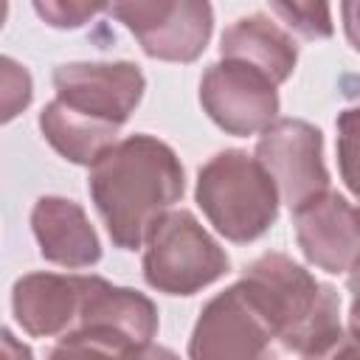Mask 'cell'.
<instances>
[{"instance_id": "obj_1", "label": "cell", "mask_w": 360, "mask_h": 360, "mask_svg": "<svg viewBox=\"0 0 360 360\" xmlns=\"http://www.w3.org/2000/svg\"><path fill=\"white\" fill-rule=\"evenodd\" d=\"M56 98L39 112V132L70 163L93 166L115 146L121 127L143 98L135 62H65L53 70Z\"/></svg>"}, {"instance_id": "obj_2", "label": "cell", "mask_w": 360, "mask_h": 360, "mask_svg": "<svg viewBox=\"0 0 360 360\" xmlns=\"http://www.w3.org/2000/svg\"><path fill=\"white\" fill-rule=\"evenodd\" d=\"M87 191L112 245L138 250L152 225L183 197L186 174L169 143L135 132L110 146L90 166Z\"/></svg>"}, {"instance_id": "obj_3", "label": "cell", "mask_w": 360, "mask_h": 360, "mask_svg": "<svg viewBox=\"0 0 360 360\" xmlns=\"http://www.w3.org/2000/svg\"><path fill=\"white\" fill-rule=\"evenodd\" d=\"M239 281L267 315L284 352L304 357L343 329L338 290L284 253H262L242 270Z\"/></svg>"}, {"instance_id": "obj_4", "label": "cell", "mask_w": 360, "mask_h": 360, "mask_svg": "<svg viewBox=\"0 0 360 360\" xmlns=\"http://www.w3.org/2000/svg\"><path fill=\"white\" fill-rule=\"evenodd\" d=\"M197 205L219 236L236 245L256 242L278 219V188L256 155L222 149L197 172Z\"/></svg>"}, {"instance_id": "obj_5", "label": "cell", "mask_w": 360, "mask_h": 360, "mask_svg": "<svg viewBox=\"0 0 360 360\" xmlns=\"http://www.w3.org/2000/svg\"><path fill=\"white\" fill-rule=\"evenodd\" d=\"M143 278L166 295H194L231 267L225 248L186 208L163 214L143 242Z\"/></svg>"}, {"instance_id": "obj_6", "label": "cell", "mask_w": 360, "mask_h": 360, "mask_svg": "<svg viewBox=\"0 0 360 360\" xmlns=\"http://www.w3.org/2000/svg\"><path fill=\"white\" fill-rule=\"evenodd\" d=\"M273 326L250 290L236 281L217 292L188 338V360H270Z\"/></svg>"}, {"instance_id": "obj_7", "label": "cell", "mask_w": 360, "mask_h": 360, "mask_svg": "<svg viewBox=\"0 0 360 360\" xmlns=\"http://www.w3.org/2000/svg\"><path fill=\"white\" fill-rule=\"evenodd\" d=\"M110 14L127 25L146 56L163 62H194L214 31V8L205 0L112 3Z\"/></svg>"}, {"instance_id": "obj_8", "label": "cell", "mask_w": 360, "mask_h": 360, "mask_svg": "<svg viewBox=\"0 0 360 360\" xmlns=\"http://www.w3.org/2000/svg\"><path fill=\"white\" fill-rule=\"evenodd\" d=\"M256 160L273 177L278 197L290 211L329 191L323 135L304 118H276L256 141Z\"/></svg>"}, {"instance_id": "obj_9", "label": "cell", "mask_w": 360, "mask_h": 360, "mask_svg": "<svg viewBox=\"0 0 360 360\" xmlns=\"http://www.w3.org/2000/svg\"><path fill=\"white\" fill-rule=\"evenodd\" d=\"M200 104L208 118L228 135H262L278 118V90L256 68L219 59L200 79Z\"/></svg>"}, {"instance_id": "obj_10", "label": "cell", "mask_w": 360, "mask_h": 360, "mask_svg": "<svg viewBox=\"0 0 360 360\" xmlns=\"http://www.w3.org/2000/svg\"><path fill=\"white\" fill-rule=\"evenodd\" d=\"M295 242L323 273H349L360 259V208L338 191H323L292 211Z\"/></svg>"}, {"instance_id": "obj_11", "label": "cell", "mask_w": 360, "mask_h": 360, "mask_svg": "<svg viewBox=\"0 0 360 360\" xmlns=\"http://www.w3.org/2000/svg\"><path fill=\"white\" fill-rule=\"evenodd\" d=\"M82 278H84V290H82V307H79V321L73 332L79 329L98 332L132 346H146L155 340L158 307L149 295L132 287H118L93 273Z\"/></svg>"}, {"instance_id": "obj_12", "label": "cell", "mask_w": 360, "mask_h": 360, "mask_svg": "<svg viewBox=\"0 0 360 360\" xmlns=\"http://www.w3.org/2000/svg\"><path fill=\"white\" fill-rule=\"evenodd\" d=\"M82 276L25 273L11 287L14 321L31 338H65L76 329L82 307Z\"/></svg>"}, {"instance_id": "obj_13", "label": "cell", "mask_w": 360, "mask_h": 360, "mask_svg": "<svg viewBox=\"0 0 360 360\" xmlns=\"http://www.w3.org/2000/svg\"><path fill=\"white\" fill-rule=\"evenodd\" d=\"M31 231L45 262L82 270L101 259V242L76 200L45 194L31 208Z\"/></svg>"}, {"instance_id": "obj_14", "label": "cell", "mask_w": 360, "mask_h": 360, "mask_svg": "<svg viewBox=\"0 0 360 360\" xmlns=\"http://www.w3.org/2000/svg\"><path fill=\"white\" fill-rule=\"evenodd\" d=\"M219 56L256 68L278 87L281 82L292 76L295 62H298V48H295L292 34L281 22L256 11V14H245L233 20L222 31Z\"/></svg>"}, {"instance_id": "obj_15", "label": "cell", "mask_w": 360, "mask_h": 360, "mask_svg": "<svg viewBox=\"0 0 360 360\" xmlns=\"http://www.w3.org/2000/svg\"><path fill=\"white\" fill-rule=\"evenodd\" d=\"M138 346L98 335V332H70L59 338V343L51 349L48 360H132Z\"/></svg>"}, {"instance_id": "obj_16", "label": "cell", "mask_w": 360, "mask_h": 360, "mask_svg": "<svg viewBox=\"0 0 360 360\" xmlns=\"http://www.w3.org/2000/svg\"><path fill=\"white\" fill-rule=\"evenodd\" d=\"M338 169L360 208V104L338 112Z\"/></svg>"}, {"instance_id": "obj_17", "label": "cell", "mask_w": 360, "mask_h": 360, "mask_svg": "<svg viewBox=\"0 0 360 360\" xmlns=\"http://www.w3.org/2000/svg\"><path fill=\"white\" fill-rule=\"evenodd\" d=\"M270 11L284 22L287 31L301 34L304 39H326L332 37V8L326 3H270Z\"/></svg>"}, {"instance_id": "obj_18", "label": "cell", "mask_w": 360, "mask_h": 360, "mask_svg": "<svg viewBox=\"0 0 360 360\" xmlns=\"http://www.w3.org/2000/svg\"><path fill=\"white\" fill-rule=\"evenodd\" d=\"M0 82H3V121H11L17 112H22L31 104V96H34L31 73L11 56H3Z\"/></svg>"}, {"instance_id": "obj_19", "label": "cell", "mask_w": 360, "mask_h": 360, "mask_svg": "<svg viewBox=\"0 0 360 360\" xmlns=\"http://www.w3.org/2000/svg\"><path fill=\"white\" fill-rule=\"evenodd\" d=\"M34 11L53 28H82L87 20H93L101 11H110L104 3H82V0H45L34 3Z\"/></svg>"}, {"instance_id": "obj_20", "label": "cell", "mask_w": 360, "mask_h": 360, "mask_svg": "<svg viewBox=\"0 0 360 360\" xmlns=\"http://www.w3.org/2000/svg\"><path fill=\"white\" fill-rule=\"evenodd\" d=\"M301 360H360V329L349 326L332 335L326 343L304 354Z\"/></svg>"}, {"instance_id": "obj_21", "label": "cell", "mask_w": 360, "mask_h": 360, "mask_svg": "<svg viewBox=\"0 0 360 360\" xmlns=\"http://www.w3.org/2000/svg\"><path fill=\"white\" fill-rule=\"evenodd\" d=\"M340 17H343V31L349 45L360 53V0H349L340 6Z\"/></svg>"}, {"instance_id": "obj_22", "label": "cell", "mask_w": 360, "mask_h": 360, "mask_svg": "<svg viewBox=\"0 0 360 360\" xmlns=\"http://www.w3.org/2000/svg\"><path fill=\"white\" fill-rule=\"evenodd\" d=\"M346 287L352 292V307H349V326L360 329V259L352 264L349 276H346Z\"/></svg>"}, {"instance_id": "obj_23", "label": "cell", "mask_w": 360, "mask_h": 360, "mask_svg": "<svg viewBox=\"0 0 360 360\" xmlns=\"http://www.w3.org/2000/svg\"><path fill=\"white\" fill-rule=\"evenodd\" d=\"M3 360H34L31 349L25 343H20L11 329H3Z\"/></svg>"}, {"instance_id": "obj_24", "label": "cell", "mask_w": 360, "mask_h": 360, "mask_svg": "<svg viewBox=\"0 0 360 360\" xmlns=\"http://www.w3.org/2000/svg\"><path fill=\"white\" fill-rule=\"evenodd\" d=\"M132 360H180V357H177L172 349L158 346V343L152 340V343H146V346H138L135 354H132Z\"/></svg>"}, {"instance_id": "obj_25", "label": "cell", "mask_w": 360, "mask_h": 360, "mask_svg": "<svg viewBox=\"0 0 360 360\" xmlns=\"http://www.w3.org/2000/svg\"><path fill=\"white\" fill-rule=\"evenodd\" d=\"M357 90H360V76H357Z\"/></svg>"}]
</instances>
